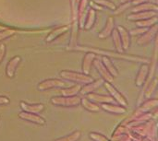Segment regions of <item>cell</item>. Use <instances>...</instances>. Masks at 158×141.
<instances>
[{
  "mask_svg": "<svg viewBox=\"0 0 158 141\" xmlns=\"http://www.w3.org/2000/svg\"><path fill=\"white\" fill-rule=\"evenodd\" d=\"M157 100H149V101H147L146 103H143V105L140 107L139 111H140L141 113H143V112H148V111H150V110L156 108V107L157 106Z\"/></svg>",
  "mask_w": 158,
  "mask_h": 141,
  "instance_id": "obj_24",
  "label": "cell"
},
{
  "mask_svg": "<svg viewBox=\"0 0 158 141\" xmlns=\"http://www.w3.org/2000/svg\"><path fill=\"white\" fill-rule=\"evenodd\" d=\"M13 34H15V30H5L0 31V42L2 40H5L10 36H12Z\"/></svg>",
  "mask_w": 158,
  "mask_h": 141,
  "instance_id": "obj_31",
  "label": "cell"
},
{
  "mask_svg": "<svg viewBox=\"0 0 158 141\" xmlns=\"http://www.w3.org/2000/svg\"><path fill=\"white\" fill-rule=\"evenodd\" d=\"M90 139H92L94 141H109L107 138H106L104 135L99 134V133H95V132H92L89 134Z\"/></svg>",
  "mask_w": 158,
  "mask_h": 141,
  "instance_id": "obj_30",
  "label": "cell"
},
{
  "mask_svg": "<svg viewBox=\"0 0 158 141\" xmlns=\"http://www.w3.org/2000/svg\"><path fill=\"white\" fill-rule=\"evenodd\" d=\"M156 83H157V79H155L153 81H151V83L148 86V89L146 90V98H149L151 96V94H153V92L155 91V90L156 89Z\"/></svg>",
  "mask_w": 158,
  "mask_h": 141,
  "instance_id": "obj_29",
  "label": "cell"
},
{
  "mask_svg": "<svg viewBox=\"0 0 158 141\" xmlns=\"http://www.w3.org/2000/svg\"><path fill=\"white\" fill-rule=\"evenodd\" d=\"M120 41H121V44L124 50H127L130 47L131 44V34L129 33V31L122 26H118L117 28Z\"/></svg>",
  "mask_w": 158,
  "mask_h": 141,
  "instance_id": "obj_10",
  "label": "cell"
},
{
  "mask_svg": "<svg viewBox=\"0 0 158 141\" xmlns=\"http://www.w3.org/2000/svg\"><path fill=\"white\" fill-rule=\"evenodd\" d=\"M157 16V11L156 10H147V11H141V12H136L132 13L128 16V18L130 20L133 21H138V20H143V19H147L153 17Z\"/></svg>",
  "mask_w": 158,
  "mask_h": 141,
  "instance_id": "obj_7",
  "label": "cell"
},
{
  "mask_svg": "<svg viewBox=\"0 0 158 141\" xmlns=\"http://www.w3.org/2000/svg\"><path fill=\"white\" fill-rule=\"evenodd\" d=\"M9 103V99L6 96H0V105Z\"/></svg>",
  "mask_w": 158,
  "mask_h": 141,
  "instance_id": "obj_35",
  "label": "cell"
},
{
  "mask_svg": "<svg viewBox=\"0 0 158 141\" xmlns=\"http://www.w3.org/2000/svg\"><path fill=\"white\" fill-rule=\"evenodd\" d=\"M69 30V27L68 26H64V27H59L56 30H54L52 32H50V34L46 37V42H50L52 41H54L55 39H56L58 36L62 35L63 33H65L67 30Z\"/></svg>",
  "mask_w": 158,
  "mask_h": 141,
  "instance_id": "obj_19",
  "label": "cell"
},
{
  "mask_svg": "<svg viewBox=\"0 0 158 141\" xmlns=\"http://www.w3.org/2000/svg\"><path fill=\"white\" fill-rule=\"evenodd\" d=\"M19 117L22 120H25V121H28V122H31V123H33V124H36V125H41V126H44L45 125V120L41 117L40 115H36V114H31V113H27V112H21L19 114Z\"/></svg>",
  "mask_w": 158,
  "mask_h": 141,
  "instance_id": "obj_6",
  "label": "cell"
},
{
  "mask_svg": "<svg viewBox=\"0 0 158 141\" xmlns=\"http://www.w3.org/2000/svg\"><path fill=\"white\" fill-rule=\"evenodd\" d=\"M94 20H95V9L92 8L89 10L88 12V18H87V22H86V25L83 27L85 28L86 30H89L93 27L94 23Z\"/></svg>",
  "mask_w": 158,
  "mask_h": 141,
  "instance_id": "obj_26",
  "label": "cell"
},
{
  "mask_svg": "<svg viewBox=\"0 0 158 141\" xmlns=\"http://www.w3.org/2000/svg\"><path fill=\"white\" fill-rule=\"evenodd\" d=\"M95 58V54L94 53H88L83 58V63H82V72L84 74L89 75L92 64Z\"/></svg>",
  "mask_w": 158,
  "mask_h": 141,
  "instance_id": "obj_16",
  "label": "cell"
},
{
  "mask_svg": "<svg viewBox=\"0 0 158 141\" xmlns=\"http://www.w3.org/2000/svg\"><path fill=\"white\" fill-rule=\"evenodd\" d=\"M157 23V16L147 18V19H143V20H138L136 21V25L141 28H148L152 27L153 25Z\"/></svg>",
  "mask_w": 158,
  "mask_h": 141,
  "instance_id": "obj_22",
  "label": "cell"
},
{
  "mask_svg": "<svg viewBox=\"0 0 158 141\" xmlns=\"http://www.w3.org/2000/svg\"><path fill=\"white\" fill-rule=\"evenodd\" d=\"M113 30H114V19H113V18H109L106 21V27L104 28V30L99 34V37L100 38H106L107 36H109L112 33Z\"/></svg>",
  "mask_w": 158,
  "mask_h": 141,
  "instance_id": "obj_20",
  "label": "cell"
},
{
  "mask_svg": "<svg viewBox=\"0 0 158 141\" xmlns=\"http://www.w3.org/2000/svg\"><path fill=\"white\" fill-rule=\"evenodd\" d=\"M65 86V82L57 79H45L42 82H40L37 86V89L41 91L50 90L53 88H63Z\"/></svg>",
  "mask_w": 158,
  "mask_h": 141,
  "instance_id": "obj_4",
  "label": "cell"
},
{
  "mask_svg": "<svg viewBox=\"0 0 158 141\" xmlns=\"http://www.w3.org/2000/svg\"><path fill=\"white\" fill-rule=\"evenodd\" d=\"M146 30H147V28H141V27H139V29H137V30H132L131 31V35L143 34Z\"/></svg>",
  "mask_w": 158,
  "mask_h": 141,
  "instance_id": "obj_32",
  "label": "cell"
},
{
  "mask_svg": "<svg viewBox=\"0 0 158 141\" xmlns=\"http://www.w3.org/2000/svg\"><path fill=\"white\" fill-rule=\"evenodd\" d=\"M93 63H94V66L96 67L97 71L99 72V74L101 75L102 79H104V80H106L107 82H112L113 81V77L106 70V68L103 65L102 61H100V60H94Z\"/></svg>",
  "mask_w": 158,
  "mask_h": 141,
  "instance_id": "obj_12",
  "label": "cell"
},
{
  "mask_svg": "<svg viewBox=\"0 0 158 141\" xmlns=\"http://www.w3.org/2000/svg\"><path fill=\"white\" fill-rule=\"evenodd\" d=\"M112 35H113V40H114V44L116 46V49L118 52H121L122 44H121V41H120V38H119V35H118V32L117 29H114L112 30Z\"/></svg>",
  "mask_w": 158,
  "mask_h": 141,
  "instance_id": "obj_27",
  "label": "cell"
},
{
  "mask_svg": "<svg viewBox=\"0 0 158 141\" xmlns=\"http://www.w3.org/2000/svg\"><path fill=\"white\" fill-rule=\"evenodd\" d=\"M100 107H101V109L105 110L106 112L111 113V114L119 115V114H125V113H127L126 107L118 106V105H114V104H111V103H103Z\"/></svg>",
  "mask_w": 158,
  "mask_h": 141,
  "instance_id": "obj_14",
  "label": "cell"
},
{
  "mask_svg": "<svg viewBox=\"0 0 158 141\" xmlns=\"http://www.w3.org/2000/svg\"><path fill=\"white\" fill-rule=\"evenodd\" d=\"M147 10H156H156H157V5L145 2V3H143V4L136 5V6L132 8L133 13L141 12V11H147Z\"/></svg>",
  "mask_w": 158,
  "mask_h": 141,
  "instance_id": "obj_18",
  "label": "cell"
},
{
  "mask_svg": "<svg viewBox=\"0 0 158 141\" xmlns=\"http://www.w3.org/2000/svg\"><path fill=\"white\" fill-rule=\"evenodd\" d=\"M81 137V132L80 130L74 131L73 133H71L70 135H68L66 137L57 139L55 141H78Z\"/></svg>",
  "mask_w": 158,
  "mask_h": 141,
  "instance_id": "obj_25",
  "label": "cell"
},
{
  "mask_svg": "<svg viewBox=\"0 0 158 141\" xmlns=\"http://www.w3.org/2000/svg\"><path fill=\"white\" fill-rule=\"evenodd\" d=\"M102 63L112 77H118V72L116 66H114V64L112 63V61L110 60V58L108 56H103Z\"/></svg>",
  "mask_w": 158,
  "mask_h": 141,
  "instance_id": "obj_17",
  "label": "cell"
},
{
  "mask_svg": "<svg viewBox=\"0 0 158 141\" xmlns=\"http://www.w3.org/2000/svg\"><path fill=\"white\" fill-rule=\"evenodd\" d=\"M21 62L20 56H14L9 60L6 67V74L8 78H13L16 74V70L19 63Z\"/></svg>",
  "mask_w": 158,
  "mask_h": 141,
  "instance_id": "obj_9",
  "label": "cell"
},
{
  "mask_svg": "<svg viewBox=\"0 0 158 141\" xmlns=\"http://www.w3.org/2000/svg\"><path fill=\"white\" fill-rule=\"evenodd\" d=\"M130 1H133V0H120L121 4H123V3H128V2H130Z\"/></svg>",
  "mask_w": 158,
  "mask_h": 141,
  "instance_id": "obj_37",
  "label": "cell"
},
{
  "mask_svg": "<svg viewBox=\"0 0 158 141\" xmlns=\"http://www.w3.org/2000/svg\"><path fill=\"white\" fill-rule=\"evenodd\" d=\"M104 82H105L104 79H99L97 80H94V81H92V82H90L88 84H85L83 87H81L80 92L81 94H83V95H87L89 93H92L95 90H97L99 87H101L104 84Z\"/></svg>",
  "mask_w": 158,
  "mask_h": 141,
  "instance_id": "obj_8",
  "label": "cell"
},
{
  "mask_svg": "<svg viewBox=\"0 0 158 141\" xmlns=\"http://www.w3.org/2000/svg\"><path fill=\"white\" fill-rule=\"evenodd\" d=\"M81 97L75 96H56L51 99V103L55 106L62 107H75L81 104Z\"/></svg>",
  "mask_w": 158,
  "mask_h": 141,
  "instance_id": "obj_2",
  "label": "cell"
},
{
  "mask_svg": "<svg viewBox=\"0 0 158 141\" xmlns=\"http://www.w3.org/2000/svg\"><path fill=\"white\" fill-rule=\"evenodd\" d=\"M81 103L83 106V108H85L86 110H88L90 112H99L101 110L100 106H98L92 101H89L88 99H85V98L81 99Z\"/></svg>",
  "mask_w": 158,
  "mask_h": 141,
  "instance_id": "obj_21",
  "label": "cell"
},
{
  "mask_svg": "<svg viewBox=\"0 0 158 141\" xmlns=\"http://www.w3.org/2000/svg\"><path fill=\"white\" fill-rule=\"evenodd\" d=\"M6 51V45H5V44H1V45H0V64H1V62H2V60L4 59V57H5Z\"/></svg>",
  "mask_w": 158,
  "mask_h": 141,
  "instance_id": "obj_33",
  "label": "cell"
},
{
  "mask_svg": "<svg viewBox=\"0 0 158 141\" xmlns=\"http://www.w3.org/2000/svg\"><path fill=\"white\" fill-rule=\"evenodd\" d=\"M104 85H105L106 89L107 90V91L109 92V94L111 95V97L114 99V101H116L117 103H118L123 107H126L128 105V102H127L126 98L110 82L105 81L104 82Z\"/></svg>",
  "mask_w": 158,
  "mask_h": 141,
  "instance_id": "obj_3",
  "label": "cell"
},
{
  "mask_svg": "<svg viewBox=\"0 0 158 141\" xmlns=\"http://www.w3.org/2000/svg\"><path fill=\"white\" fill-rule=\"evenodd\" d=\"M95 2L101 6H106L107 8L112 9V10L116 9V6L114 5V3H112L109 0H95Z\"/></svg>",
  "mask_w": 158,
  "mask_h": 141,
  "instance_id": "obj_28",
  "label": "cell"
},
{
  "mask_svg": "<svg viewBox=\"0 0 158 141\" xmlns=\"http://www.w3.org/2000/svg\"><path fill=\"white\" fill-rule=\"evenodd\" d=\"M60 77L66 80L73 81L79 84H88L92 81H94V79L84 73H79L74 71H69V70H63L59 73Z\"/></svg>",
  "mask_w": 158,
  "mask_h": 141,
  "instance_id": "obj_1",
  "label": "cell"
},
{
  "mask_svg": "<svg viewBox=\"0 0 158 141\" xmlns=\"http://www.w3.org/2000/svg\"><path fill=\"white\" fill-rule=\"evenodd\" d=\"M87 97L94 103H113L115 101L111 96H106V95H102V94H97V93H89L87 94Z\"/></svg>",
  "mask_w": 158,
  "mask_h": 141,
  "instance_id": "obj_13",
  "label": "cell"
},
{
  "mask_svg": "<svg viewBox=\"0 0 158 141\" xmlns=\"http://www.w3.org/2000/svg\"><path fill=\"white\" fill-rule=\"evenodd\" d=\"M156 33H157V24H155L150 29H147V30L139 38L138 43L141 45H145L149 43L156 36Z\"/></svg>",
  "mask_w": 158,
  "mask_h": 141,
  "instance_id": "obj_5",
  "label": "cell"
},
{
  "mask_svg": "<svg viewBox=\"0 0 158 141\" xmlns=\"http://www.w3.org/2000/svg\"><path fill=\"white\" fill-rule=\"evenodd\" d=\"M20 108L23 112H27V113H31V114H40L44 110V105L43 104H30L24 102L20 103Z\"/></svg>",
  "mask_w": 158,
  "mask_h": 141,
  "instance_id": "obj_11",
  "label": "cell"
},
{
  "mask_svg": "<svg viewBox=\"0 0 158 141\" xmlns=\"http://www.w3.org/2000/svg\"><path fill=\"white\" fill-rule=\"evenodd\" d=\"M149 0H133L132 1V4L133 5H139V4H143V3H145V2H148Z\"/></svg>",
  "mask_w": 158,
  "mask_h": 141,
  "instance_id": "obj_36",
  "label": "cell"
},
{
  "mask_svg": "<svg viewBox=\"0 0 158 141\" xmlns=\"http://www.w3.org/2000/svg\"><path fill=\"white\" fill-rule=\"evenodd\" d=\"M81 86V85H77V86H73L70 88H67V89H63L61 91L62 96H75L77 95L78 92H80Z\"/></svg>",
  "mask_w": 158,
  "mask_h": 141,
  "instance_id": "obj_23",
  "label": "cell"
},
{
  "mask_svg": "<svg viewBox=\"0 0 158 141\" xmlns=\"http://www.w3.org/2000/svg\"><path fill=\"white\" fill-rule=\"evenodd\" d=\"M130 5H131V4H129V3H123V4H122V6H120L117 11H115V14H118L119 12L124 11V9H126L127 7L130 6Z\"/></svg>",
  "mask_w": 158,
  "mask_h": 141,
  "instance_id": "obj_34",
  "label": "cell"
},
{
  "mask_svg": "<svg viewBox=\"0 0 158 141\" xmlns=\"http://www.w3.org/2000/svg\"><path fill=\"white\" fill-rule=\"evenodd\" d=\"M148 73H149V66L148 65H143L139 70L137 79H136V85L141 87L143 85V83L145 82L147 77H148Z\"/></svg>",
  "mask_w": 158,
  "mask_h": 141,
  "instance_id": "obj_15",
  "label": "cell"
}]
</instances>
